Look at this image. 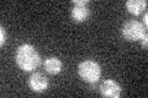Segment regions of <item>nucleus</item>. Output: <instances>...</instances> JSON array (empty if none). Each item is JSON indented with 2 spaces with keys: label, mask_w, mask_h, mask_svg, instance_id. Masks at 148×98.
Listing matches in <instances>:
<instances>
[{
  "label": "nucleus",
  "mask_w": 148,
  "mask_h": 98,
  "mask_svg": "<svg viewBox=\"0 0 148 98\" xmlns=\"http://www.w3.org/2000/svg\"><path fill=\"white\" fill-rule=\"evenodd\" d=\"M15 60L17 66L20 68L22 71L30 72L41 64V57L37 49L31 44H21L17 47L16 54H15Z\"/></svg>",
  "instance_id": "obj_1"
},
{
  "label": "nucleus",
  "mask_w": 148,
  "mask_h": 98,
  "mask_svg": "<svg viewBox=\"0 0 148 98\" xmlns=\"http://www.w3.org/2000/svg\"><path fill=\"white\" fill-rule=\"evenodd\" d=\"M78 74L88 83H96L101 77V66L94 60H84L78 65Z\"/></svg>",
  "instance_id": "obj_2"
},
{
  "label": "nucleus",
  "mask_w": 148,
  "mask_h": 98,
  "mask_svg": "<svg viewBox=\"0 0 148 98\" xmlns=\"http://www.w3.org/2000/svg\"><path fill=\"white\" fill-rule=\"evenodd\" d=\"M146 27L142 22L136 21V20H130L126 21L122 26V36L125 39L130 42H136L140 41L145 34H147Z\"/></svg>",
  "instance_id": "obj_3"
},
{
  "label": "nucleus",
  "mask_w": 148,
  "mask_h": 98,
  "mask_svg": "<svg viewBox=\"0 0 148 98\" xmlns=\"http://www.w3.org/2000/svg\"><path fill=\"white\" fill-rule=\"evenodd\" d=\"M89 9H88L86 0H74L73 7L71 10V16L75 22H84L89 17Z\"/></svg>",
  "instance_id": "obj_4"
},
{
  "label": "nucleus",
  "mask_w": 148,
  "mask_h": 98,
  "mask_svg": "<svg viewBox=\"0 0 148 98\" xmlns=\"http://www.w3.org/2000/svg\"><path fill=\"white\" fill-rule=\"evenodd\" d=\"M122 88L116 81L114 80H105L100 85V93L104 97L109 98H119L121 96Z\"/></svg>",
  "instance_id": "obj_5"
},
{
  "label": "nucleus",
  "mask_w": 148,
  "mask_h": 98,
  "mask_svg": "<svg viewBox=\"0 0 148 98\" xmlns=\"http://www.w3.org/2000/svg\"><path fill=\"white\" fill-rule=\"evenodd\" d=\"M29 86L34 92H45L48 87V80L42 72H34L29 78Z\"/></svg>",
  "instance_id": "obj_6"
},
{
  "label": "nucleus",
  "mask_w": 148,
  "mask_h": 98,
  "mask_svg": "<svg viewBox=\"0 0 148 98\" xmlns=\"http://www.w3.org/2000/svg\"><path fill=\"white\" fill-rule=\"evenodd\" d=\"M45 69L51 75H57V74L62 71L63 63L61 59H58L56 57H49L45 60Z\"/></svg>",
  "instance_id": "obj_7"
},
{
  "label": "nucleus",
  "mask_w": 148,
  "mask_h": 98,
  "mask_svg": "<svg viewBox=\"0 0 148 98\" xmlns=\"http://www.w3.org/2000/svg\"><path fill=\"white\" fill-rule=\"evenodd\" d=\"M147 6V1L146 0H127L126 1V9L130 14L135 16L141 15L143 10Z\"/></svg>",
  "instance_id": "obj_8"
},
{
  "label": "nucleus",
  "mask_w": 148,
  "mask_h": 98,
  "mask_svg": "<svg viewBox=\"0 0 148 98\" xmlns=\"http://www.w3.org/2000/svg\"><path fill=\"white\" fill-rule=\"evenodd\" d=\"M5 43H6V31L1 26V27H0V45L4 47V45H5Z\"/></svg>",
  "instance_id": "obj_9"
},
{
  "label": "nucleus",
  "mask_w": 148,
  "mask_h": 98,
  "mask_svg": "<svg viewBox=\"0 0 148 98\" xmlns=\"http://www.w3.org/2000/svg\"><path fill=\"white\" fill-rule=\"evenodd\" d=\"M147 38H148V36L147 34H145L141 38V43H142V45H143V48H147Z\"/></svg>",
  "instance_id": "obj_10"
},
{
  "label": "nucleus",
  "mask_w": 148,
  "mask_h": 98,
  "mask_svg": "<svg viewBox=\"0 0 148 98\" xmlns=\"http://www.w3.org/2000/svg\"><path fill=\"white\" fill-rule=\"evenodd\" d=\"M147 18H148V14L146 12L145 16H143V23H145V27H146V28H147V25H148V20H147Z\"/></svg>",
  "instance_id": "obj_11"
}]
</instances>
